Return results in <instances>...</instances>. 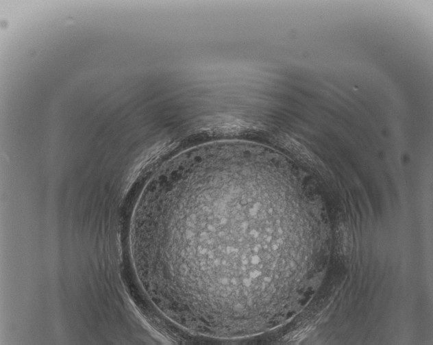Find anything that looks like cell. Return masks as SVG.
I'll use <instances>...</instances> for the list:
<instances>
[{
    "label": "cell",
    "mask_w": 433,
    "mask_h": 345,
    "mask_svg": "<svg viewBox=\"0 0 433 345\" xmlns=\"http://www.w3.org/2000/svg\"><path fill=\"white\" fill-rule=\"evenodd\" d=\"M247 168L231 161L165 171L138 222V259L160 310L184 327L242 335L266 321L278 244Z\"/></svg>",
    "instance_id": "1"
}]
</instances>
